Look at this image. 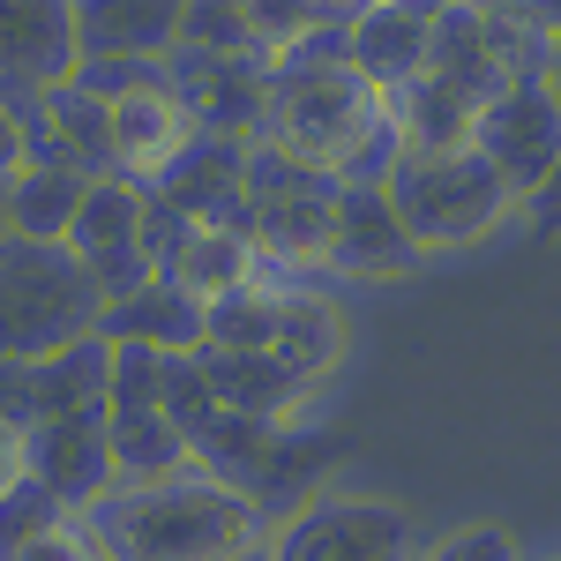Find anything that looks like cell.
I'll list each match as a JSON object with an SVG mask.
<instances>
[{"label":"cell","mask_w":561,"mask_h":561,"mask_svg":"<svg viewBox=\"0 0 561 561\" xmlns=\"http://www.w3.org/2000/svg\"><path fill=\"white\" fill-rule=\"evenodd\" d=\"M539 76H547V90H554V105H561V31H547V53H539Z\"/></svg>","instance_id":"f1b7e54d"},{"label":"cell","mask_w":561,"mask_h":561,"mask_svg":"<svg viewBox=\"0 0 561 561\" xmlns=\"http://www.w3.org/2000/svg\"><path fill=\"white\" fill-rule=\"evenodd\" d=\"M98 337H105V345H150V352H195L203 345V293H187L180 277L150 270L142 285H128V293L105 300Z\"/></svg>","instance_id":"2e32d148"},{"label":"cell","mask_w":561,"mask_h":561,"mask_svg":"<svg viewBox=\"0 0 561 561\" xmlns=\"http://www.w3.org/2000/svg\"><path fill=\"white\" fill-rule=\"evenodd\" d=\"M270 359H277L293 382L314 389L337 359H345V322H337V307L322 300V293L285 285V293H277V337H270Z\"/></svg>","instance_id":"d6986e66"},{"label":"cell","mask_w":561,"mask_h":561,"mask_svg":"<svg viewBox=\"0 0 561 561\" xmlns=\"http://www.w3.org/2000/svg\"><path fill=\"white\" fill-rule=\"evenodd\" d=\"M68 517H76V510H68L45 479L23 472L8 494H0V554H31L45 531H53V524H68Z\"/></svg>","instance_id":"603a6c76"},{"label":"cell","mask_w":561,"mask_h":561,"mask_svg":"<svg viewBox=\"0 0 561 561\" xmlns=\"http://www.w3.org/2000/svg\"><path fill=\"white\" fill-rule=\"evenodd\" d=\"M68 248H76V262L98 277L105 300L128 293V285H142V277L158 270V262H150V195L121 173H90L83 210L68 225Z\"/></svg>","instance_id":"ba28073f"},{"label":"cell","mask_w":561,"mask_h":561,"mask_svg":"<svg viewBox=\"0 0 561 561\" xmlns=\"http://www.w3.org/2000/svg\"><path fill=\"white\" fill-rule=\"evenodd\" d=\"M262 142H277L285 158L322 165L337 180H382L397 158V121H389V90H375L345 60V15L322 23L307 45L285 60H270V98H262Z\"/></svg>","instance_id":"6da1fadb"},{"label":"cell","mask_w":561,"mask_h":561,"mask_svg":"<svg viewBox=\"0 0 561 561\" xmlns=\"http://www.w3.org/2000/svg\"><path fill=\"white\" fill-rule=\"evenodd\" d=\"M262 547L285 561H404L427 539L382 494H300Z\"/></svg>","instance_id":"8992f818"},{"label":"cell","mask_w":561,"mask_h":561,"mask_svg":"<svg viewBox=\"0 0 561 561\" xmlns=\"http://www.w3.org/2000/svg\"><path fill=\"white\" fill-rule=\"evenodd\" d=\"M98 314H105V293L68 240L0 232V359L76 345L98 330Z\"/></svg>","instance_id":"3957f363"},{"label":"cell","mask_w":561,"mask_h":561,"mask_svg":"<svg viewBox=\"0 0 561 561\" xmlns=\"http://www.w3.org/2000/svg\"><path fill=\"white\" fill-rule=\"evenodd\" d=\"M472 142L486 150V165L510 180V195L524 203V195L539 187V173L561 158V105H554V90H547V76H539V68L510 76V83L479 105Z\"/></svg>","instance_id":"9c48e42d"},{"label":"cell","mask_w":561,"mask_h":561,"mask_svg":"<svg viewBox=\"0 0 561 561\" xmlns=\"http://www.w3.org/2000/svg\"><path fill=\"white\" fill-rule=\"evenodd\" d=\"M322 23H337L322 0H240L248 53H262V60H285V53H293V45H307Z\"/></svg>","instance_id":"7402d4cb"},{"label":"cell","mask_w":561,"mask_h":561,"mask_svg":"<svg viewBox=\"0 0 561 561\" xmlns=\"http://www.w3.org/2000/svg\"><path fill=\"white\" fill-rule=\"evenodd\" d=\"M83 187H90V173L60 165V158H31L23 173L0 187L8 195V232H23V240H68V225L83 210Z\"/></svg>","instance_id":"44dd1931"},{"label":"cell","mask_w":561,"mask_h":561,"mask_svg":"<svg viewBox=\"0 0 561 561\" xmlns=\"http://www.w3.org/2000/svg\"><path fill=\"white\" fill-rule=\"evenodd\" d=\"M23 472L45 479L68 510H90L121 465H113V434H105V389L83 397V404H68V412H45L23 427Z\"/></svg>","instance_id":"8fae6325"},{"label":"cell","mask_w":561,"mask_h":561,"mask_svg":"<svg viewBox=\"0 0 561 561\" xmlns=\"http://www.w3.org/2000/svg\"><path fill=\"white\" fill-rule=\"evenodd\" d=\"M412 262H420V240L404 232V217H397V203H389L382 180H337L322 270H352V277H404Z\"/></svg>","instance_id":"4fadbf2b"},{"label":"cell","mask_w":561,"mask_h":561,"mask_svg":"<svg viewBox=\"0 0 561 561\" xmlns=\"http://www.w3.org/2000/svg\"><path fill=\"white\" fill-rule=\"evenodd\" d=\"M105 367H113V345L90 330L60 352H23V359H0V420L31 427L45 412H68L105 389Z\"/></svg>","instance_id":"9a60e30c"},{"label":"cell","mask_w":561,"mask_h":561,"mask_svg":"<svg viewBox=\"0 0 561 561\" xmlns=\"http://www.w3.org/2000/svg\"><path fill=\"white\" fill-rule=\"evenodd\" d=\"M83 68L76 0H0V90L31 98Z\"/></svg>","instance_id":"5bb4252c"},{"label":"cell","mask_w":561,"mask_h":561,"mask_svg":"<svg viewBox=\"0 0 561 561\" xmlns=\"http://www.w3.org/2000/svg\"><path fill=\"white\" fill-rule=\"evenodd\" d=\"M517 8H524V0H517Z\"/></svg>","instance_id":"d6a6232c"},{"label":"cell","mask_w":561,"mask_h":561,"mask_svg":"<svg viewBox=\"0 0 561 561\" xmlns=\"http://www.w3.org/2000/svg\"><path fill=\"white\" fill-rule=\"evenodd\" d=\"M524 15H531L539 31H561V0H524Z\"/></svg>","instance_id":"f546056e"},{"label":"cell","mask_w":561,"mask_h":561,"mask_svg":"<svg viewBox=\"0 0 561 561\" xmlns=\"http://www.w3.org/2000/svg\"><path fill=\"white\" fill-rule=\"evenodd\" d=\"M105 434H113L121 479H158V472L195 465L173 404H165V359L150 345H113V367H105Z\"/></svg>","instance_id":"52a82bcc"},{"label":"cell","mask_w":561,"mask_h":561,"mask_svg":"<svg viewBox=\"0 0 561 561\" xmlns=\"http://www.w3.org/2000/svg\"><path fill=\"white\" fill-rule=\"evenodd\" d=\"M412 8H427V15H434V8H449V0H412Z\"/></svg>","instance_id":"1f68e13d"},{"label":"cell","mask_w":561,"mask_h":561,"mask_svg":"<svg viewBox=\"0 0 561 561\" xmlns=\"http://www.w3.org/2000/svg\"><path fill=\"white\" fill-rule=\"evenodd\" d=\"M330 203H337V173L285 158L277 142H248V240H255L262 270H314L330 248Z\"/></svg>","instance_id":"5b68a950"},{"label":"cell","mask_w":561,"mask_h":561,"mask_svg":"<svg viewBox=\"0 0 561 561\" xmlns=\"http://www.w3.org/2000/svg\"><path fill=\"white\" fill-rule=\"evenodd\" d=\"M524 210V225H531V240H561V158L539 173V187L517 203Z\"/></svg>","instance_id":"484cf974"},{"label":"cell","mask_w":561,"mask_h":561,"mask_svg":"<svg viewBox=\"0 0 561 561\" xmlns=\"http://www.w3.org/2000/svg\"><path fill=\"white\" fill-rule=\"evenodd\" d=\"M187 135H195V121H187V105H180V90L165 76L105 90V142H113V173L121 180L150 187L187 150Z\"/></svg>","instance_id":"7c38bea8"},{"label":"cell","mask_w":561,"mask_h":561,"mask_svg":"<svg viewBox=\"0 0 561 561\" xmlns=\"http://www.w3.org/2000/svg\"><path fill=\"white\" fill-rule=\"evenodd\" d=\"M31 165V121H23V105L0 90V187Z\"/></svg>","instance_id":"4316f807"},{"label":"cell","mask_w":561,"mask_h":561,"mask_svg":"<svg viewBox=\"0 0 561 561\" xmlns=\"http://www.w3.org/2000/svg\"><path fill=\"white\" fill-rule=\"evenodd\" d=\"M180 45H248V31H240V0H187Z\"/></svg>","instance_id":"cb8c5ba5"},{"label":"cell","mask_w":561,"mask_h":561,"mask_svg":"<svg viewBox=\"0 0 561 561\" xmlns=\"http://www.w3.org/2000/svg\"><path fill=\"white\" fill-rule=\"evenodd\" d=\"M187 0H76L83 60H165L180 45Z\"/></svg>","instance_id":"ac0fdd59"},{"label":"cell","mask_w":561,"mask_h":561,"mask_svg":"<svg viewBox=\"0 0 561 561\" xmlns=\"http://www.w3.org/2000/svg\"><path fill=\"white\" fill-rule=\"evenodd\" d=\"M427 38H434V15L412 0H359L345 15V60L375 90L412 83L427 68Z\"/></svg>","instance_id":"e0dca14e"},{"label":"cell","mask_w":561,"mask_h":561,"mask_svg":"<svg viewBox=\"0 0 561 561\" xmlns=\"http://www.w3.org/2000/svg\"><path fill=\"white\" fill-rule=\"evenodd\" d=\"M76 517H83L90 554L225 561V554H255L270 510L210 465H180V472H158V479H113Z\"/></svg>","instance_id":"7a4b0ae2"},{"label":"cell","mask_w":561,"mask_h":561,"mask_svg":"<svg viewBox=\"0 0 561 561\" xmlns=\"http://www.w3.org/2000/svg\"><path fill=\"white\" fill-rule=\"evenodd\" d=\"M23 479V427L15 420H0V494Z\"/></svg>","instance_id":"83f0119b"},{"label":"cell","mask_w":561,"mask_h":561,"mask_svg":"<svg viewBox=\"0 0 561 561\" xmlns=\"http://www.w3.org/2000/svg\"><path fill=\"white\" fill-rule=\"evenodd\" d=\"M322 8H330V15H352V8H359V0H322Z\"/></svg>","instance_id":"4dcf8cb0"},{"label":"cell","mask_w":561,"mask_h":561,"mask_svg":"<svg viewBox=\"0 0 561 561\" xmlns=\"http://www.w3.org/2000/svg\"><path fill=\"white\" fill-rule=\"evenodd\" d=\"M420 554H434V561H510L517 554V539L502 531V524H465V531H449V539H434V547H420Z\"/></svg>","instance_id":"d4e9b609"},{"label":"cell","mask_w":561,"mask_h":561,"mask_svg":"<svg viewBox=\"0 0 561 561\" xmlns=\"http://www.w3.org/2000/svg\"><path fill=\"white\" fill-rule=\"evenodd\" d=\"M382 187H389V203H397L404 232H412L420 248H465V240H486L502 217L517 210L510 180L486 165L479 142H457V150H404V142H397Z\"/></svg>","instance_id":"277c9868"},{"label":"cell","mask_w":561,"mask_h":561,"mask_svg":"<svg viewBox=\"0 0 561 561\" xmlns=\"http://www.w3.org/2000/svg\"><path fill=\"white\" fill-rule=\"evenodd\" d=\"M165 83L180 90L187 121L217 135H255L262 98H270V60L248 45H173L165 53Z\"/></svg>","instance_id":"30bf717a"},{"label":"cell","mask_w":561,"mask_h":561,"mask_svg":"<svg viewBox=\"0 0 561 561\" xmlns=\"http://www.w3.org/2000/svg\"><path fill=\"white\" fill-rule=\"evenodd\" d=\"M389 121H397V142L404 150H457V142H472L479 105L457 83H442L434 68H420L412 83L389 90Z\"/></svg>","instance_id":"ffe728a7"}]
</instances>
